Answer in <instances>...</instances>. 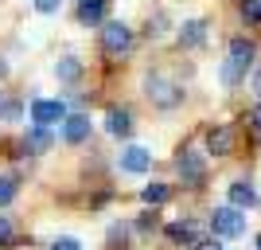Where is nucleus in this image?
I'll list each match as a JSON object with an SVG mask.
<instances>
[{
    "mask_svg": "<svg viewBox=\"0 0 261 250\" xmlns=\"http://www.w3.org/2000/svg\"><path fill=\"white\" fill-rule=\"evenodd\" d=\"M55 75L63 78V82H74V78L82 75V63H78L74 55H66V59H59V63H55Z\"/></svg>",
    "mask_w": 261,
    "mask_h": 250,
    "instance_id": "15",
    "label": "nucleus"
},
{
    "mask_svg": "<svg viewBox=\"0 0 261 250\" xmlns=\"http://www.w3.org/2000/svg\"><path fill=\"white\" fill-rule=\"evenodd\" d=\"M207 39V20H187L179 28V47H203Z\"/></svg>",
    "mask_w": 261,
    "mask_h": 250,
    "instance_id": "9",
    "label": "nucleus"
},
{
    "mask_svg": "<svg viewBox=\"0 0 261 250\" xmlns=\"http://www.w3.org/2000/svg\"><path fill=\"white\" fill-rule=\"evenodd\" d=\"M51 145H55L51 129H39V125H35V129L23 133V152H47Z\"/></svg>",
    "mask_w": 261,
    "mask_h": 250,
    "instance_id": "12",
    "label": "nucleus"
},
{
    "mask_svg": "<svg viewBox=\"0 0 261 250\" xmlns=\"http://www.w3.org/2000/svg\"><path fill=\"white\" fill-rule=\"evenodd\" d=\"M66 118H70V113H66V102H47V98L32 102V121L39 125V129L55 125V121H66Z\"/></svg>",
    "mask_w": 261,
    "mask_h": 250,
    "instance_id": "6",
    "label": "nucleus"
},
{
    "mask_svg": "<svg viewBox=\"0 0 261 250\" xmlns=\"http://www.w3.org/2000/svg\"><path fill=\"white\" fill-rule=\"evenodd\" d=\"M211 231H215L218 239H238L242 231H246V211H238V207H215L211 211Z\"/></svg>",
    "mask_w": 261,
    "mask_h": 250,
    "instance_id": "2",
    "label": "nucleus"
},
{
    "mask_svg": "<svg viewBox=\"0 0 261 250\" xmlns=\"http://www.w3.org/2000/svg\"><path fill=\"white\" fill-rule=\"evenodd\" d=\"M253 90H257V94H261V71H257V75H253Z\"/></svg>",
    "mask_w": 261,
    "mask_h": 250,
    "instance_id": "27",
    "label": "nucleus"
},
{
    "mask_svg": "<svg viewBox=\"0 0 261 250\" xmlns=\"http://www.w3.org/2000/svg\"><path fill=\"white\" fill-rule=\"evenodd\" d=\"M144 196V203H152V207H160V203H168V196H172V192H168V184H148L141 192Z\"/></svg>",
    "mask_w": 261,
    "mask_h": 250,
    "instance_id": "17",
    "label": "nucleus"
},
{
    "mask_svg": "<svg viewBox=\"0 0 261 250\" xmlns=\"http://www.w3.org/2000/svg\"><path fill=\"white\" fill-rule=\"evenodd\" d=\"M90 137V118L86 113H70V118L63 121V141L66 145H82Z\"/></svg>",
    "mask_w": 261,
    "mask_h": 250,
    "instance_id": "8",
    "label": "nucleus"
},
{
    "mask_svg": "<svg viewBox=\"0 0 261 250\" xmlns=\"http://www.w3.org/2000/svg\"><path fill=\"white\" fill-rule=\"evenodd\" d=\"M0 118H4V121H16V118H20V106H16V102H4Z\"/></svg>",
    "mask_w": 261,
    "mask_h": 250,
    "instance_id": "23",
    "label": "nucleus"
},
{
    "mask_svg": "<svg viewBox=\"0 0 261 250\" xmlns=\"http://www.w3.org/2000/svg\"><path fill=\"white\" fill-rule=\"evenodd\" d=\"M12 242V223H8V215H0V246H8Z\"/></svg>",
    "mask_w": 261,
    "mask_h": 250,
    "instance_id": "22",
    "label": "nucleus"
},
{
    "mask_svg": "<svg viewBox=\"0 0 261 250\" xmlns=\"http://www.w3.org/2000/svg\"><path fill=\"white\" fill-rule=\"evenodd\" d=\"M0 109H4V98H0Z\"/></svg>",
    "mask_w": 261,
    "mask_h": 250,
    "instance_id": "30",
    "label": "nucleus"
},
{
    "mask_svg": "<svg viewBox=\"0 0 261 250\" xmlns=\"http://www.w3.org/2000/svg\"><path fill=\"white\" fill-rule=\"evenodd\" d=\"M175 168L184 176V184H203V176H207V161H203L199 149H184L179 161H175Z\"/></svg>",
    "mask_w": 261,
    "mask_h": 250,
    "instance_id": "4",
    "label": "nucleus"
},
{
    "mask_svg": "<svg viewBox=\"0 0 261 250\" xmlns=\"http://www.w3.org/2000/svg\"><path fill=\"white\" fill-rule=\"evenodd\" d=\"M257 250H261V235H257Z\"/></svg>",
    "mask_w": 261,
    "mask_h": 250,
    "instance_id": "29",
    "label": "nucleus"
},
{
    "mask_svg": "<svg viewBox=\"0 0 261 250\" xmlns=\"http://www.w3.org/2000/svg\"><path fill=\"white\" fill-rule=\"evenodd\" d=\"M253 184H246V180H238V184H230V207H238V211H246V207L253 203Z\"/></svg>",
    "mask_w": 261,
    "mask_h": 250,
    "instance_id": "14",
    "label": "nucleus"
},
{
    "mask_svg": "<svg viewBox=\"0 0 261 250\" xmlns=\"http://www.w3.org/2000/svg\"><path fill=\"white\" fill-rule=\"evenodd\" d=\"M51 250H82V242L70 239V235H63V239H55V242H51Z\"/></svg>",
    "mask_w": 261,
    "mask_h": 250,
    "instance_id": "21",
    "label": "nucleus"
},
{
    "mask_svg": "<svg viewBox=\"0 0 261 250\" xmlns=\"http://www.w3.org/2000/svg\"><path fill=\"white\" fill-rule=\"evenodd\" d=\"M106 16V0H78V24H101Z\"/></svg>",
    "mask_w": 261,
    "mask_h": 250,
    "instance_id": "13",
    "label": "nucleus"
},
{
    "mask_svg": "<svg viewBox=\"0 0 261 250\" xmlns=\"http://www.w3.org/2000/svg\"><path fill=\"white\" fill-rule=\"evenodd\" d=\"M125 235H129V227H125V223H113V227H109V246L125 242Z\"/></svg>",
    "mask_w": 261,
    "mask_h": 250,
    "instance_id": "20",
    "label": "nucleus"
},
{
    "mask_svg": "<svg viewBox=\"0 0 261 250\" xmlns=\"http://www.w3.org/2000/svg\"><path fill=\"white\" fill-rule=\"evenodd\" d=\"M101 47H106L109 55L129 51V47H133V32H129V28H125L121 20H109L106 28H101Z\"/></svg>",
    "mask_w": 261,
    "mask_h": 250,
    "instance_id": "5",
    "label": "nucleus"
},
{
    "mask_svg": "<svg viewBox=\"0 0 261 250\" xmlns=\"http://www.w3.org/2000/svg\"><path fill=\"white\" fill-rule=\"evenodd\" d=\"M12 199H16V180H12V176H0V207L12 203Z\"/></svg>",
    "mask_w": 261,
    "mask_h": 250,
    "instance_id": "18",
    "label": "nucleus"
},
{
    "mask_svg": "<svg viewBox=\"0 0 261 250\" xmlns=\"http://www.w3.org/2000/svg\"><path fill=\"white\" fill-rule=\"evenodd\" d=\"M253 55H257V43H250V39H230V59L222 63V82L226 86H238L242 78H246V71L253 66Z\"/></svg>",
    "mask_w": 261,
    "mask_h": 250,
    "instance_id": "1",
    "label": "nucleus"
},
{
    "mask_svg": "<svg viewBox=\"0 0 261 250\" xmlns=\"http://www.w3.org/2000/svg\"><path fill=\"white\" fill-rule=\"evenodd\" d=\"M195 250H222V246H218L215 239H199V242H195Z\"/></svg>",
    "mask_w": 261,
    "mask_h": 250,
    "instance_id": "25",
    "label": "nucleus"
},
{
    "mask_svg": "<svg viewBox=\"0 0 261 250\" xmlns=\"http://www.w3.org/2000/svg\"><path fill=\"white\" fill-rule=\"evenodd\" d=\"M144 90H148V98H152L160 109H172V106H179V102H184V90L175 86V82H168L164 75H148Z\"/></svg>",
    "mask_w": 261,
    "mask_h": 250,
    "instance_id": "3",
    "label": "nucleus"
},
{
    "mask_svg": "<svg viewBox=\"0 0 261 250\" xmlns=\"http://www.w3.org/2000/svg\"><path fill=\"white\" fill-rule=\"evenodd\" d=\"M250 121H253V129H261V106L250 109Z\"/></svg>",
    "mask_w": 261,
    "mask_h": 250,
    "instance_id": "26",
    "label": "nucleus"
},
{
    "mask_svg": "<svg viewBox=\"0 0 261 250\" xmlns=\"http://www.w3.org/2000/svg\"><path fill=\"white\" fill-rule=\"evenodd\" d=\"M152 168V152L141 149V145H129V149L121 152V172H133V176H141Z\"/></svg>",
    "mask_w": 261,
    "mask_h": 250,
    "instance_id": "7",
    "label": "nucleus"
},
{
    "mask_svg": "<svg viewBox=\"0 0 261 250\" xmlns=\"http://www.w3.org/2000/svg\"><path fill=\"white\" fill-rule=\"evenodd\" d=\"M35 12H43V16L47 12H59V0H35Z\"/></svg>",
    "mask_w": 261,
    "mask_h": 250,
    "instance_id": "24",
    "label": "nucleus"
},
{
    "mask_svg": "<svg viewBox=\"0 0 261 250\" xmlns=\"http://www.w3.org/2000/svg\"><path fill=\"white\" fill-rule=\"evenodd\" d=\"M168 239H175V242H199L195 239V223H172V227H168Z\"/></svg>",
    "mask_w": 261,
    "mask_h": 250,
    "instance_id": "16",
    "label": "nucleus"
},
{
    "mask_svg": "<svg viewBox=\"0 0 261 250\" xmlns=\"http://www.w3.org/2000/svg\"><path fill=\"white\" fill-rule=\"evenodd\" d=\"M106 129L113 133V137H129L133 133V113L129 109H109L106 113Z\"/></svg>",
    "mask_w": 261,
    "mask_h": 250,
    "instance_id": "11",
    "label": "nucleus"
},
{
    "mask_svg": "<svg viewBox=\"0 0 261 250\" xmlns=\"http://www.w3.org/2000/svg\"><path fill=\"white\" fill-rule=\"evenodd\" d=\"M4 75H8V63H4V59H0V78H4Z\"/></svg>",
    "mask_w": 261,
    "mask_h": 250,
    "instance_id": "28",
    "label": "nucleus"
},
{
    "mask_svg": "<svg viewBox=\"0 0 261 250\" xmlns=\"http://www.w3.org/2000/svg\"><path fill=\"white\" fill-rule=\"evenodd\" d=\"M207 149L215 152V156H226V152L234 149V129H230V125H218V129H211Z\"/></svg>",
    "mask_w": 261,
    "mask_h": 250,
    "instance_id": "10",
    "label": "nucleus"
},
{
    "mask_svg": "<svg viewBox=\"0 0 261 250\" xmlns=\"http://www.w3.org/2000/svg\"><path fill=\"white\" fill-rule=\"evenodd\" d=\"M242 12H246V20L261 24V0H246V4H242Z\"/></svg>",
    "mask_w": 261,
    "mask_h": 250,
    "instance_id": "19",
    "label": "nucleus"
}]
</instances>
